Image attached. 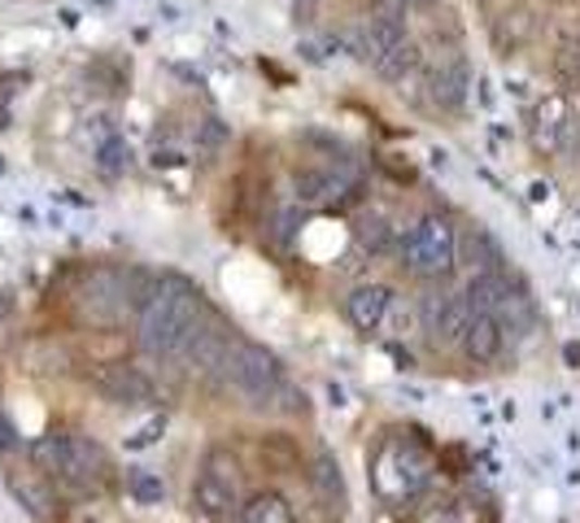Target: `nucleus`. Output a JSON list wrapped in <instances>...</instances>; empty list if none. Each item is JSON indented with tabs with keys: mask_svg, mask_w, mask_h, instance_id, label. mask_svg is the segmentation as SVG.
<instances>
[{
	"mask_svg": "<svg viewBox=\"0 0 580 523\" xmlns=\"http://www.w3.org/2000/svg\"><path fill=\"white\" fill-rule=\"evenodd\" d=\"M201 289L184 276H162L144 306H140V332H136V345L149 354V358H179L184 345L192 341V332L201 328Z\"/></svg>",
	"mask_w": 580,
	"mask_h": 523,
	"instance_id": "nucleus-1",
	"label": "nucleus"
},
{
	"mask_svg": "<svg viewBox=\"0 0 580 523\" xmlns=\"http://www.w3.org/2000/svg\"><path fill=\"white\" fill-rule=\"evenodd\" d=\"M31 458L45 475H58L62 484H75V488H92L105 480V449L79 432H49L31 445Z\"/></svg>",
	"mask_w": 580,
	"mask_h": 523,
	"instance_id": "nucleus-2",
	"label": "nucleus"
},
{
	"mask_svg": "<svg viewBox=\"0 0 580 523\" xmlns=\"http://www.w3.org/2000/svg\"><path fill=\"white\" fill-rule=\"evenodd\" d=\"M402 267L419 280H445L458 267V231L445 214H424L402 235Z\"/></svg>",
	"mask_w": 580,
	"mask_h": 523,
	"instance_id": "nucleus-3",
	"label": "nucleus"
},
{
	"mask_svg": "<svg viewBox=\"0 0 580 523\" xmlns=\"http://www.w3.org/2000/svg\"><path fill=\"white\" fill-rule=\"evenodd\" d=\"M223 375H227V384H231L249 406H270V401L279 397V388H283V367H279V358H275L266 345H257V341H236V336H231L227 358H223Z\"/></svg>",
	"mask_w": 580,
	"mask_h": 523,
	"instance_id": "nucleus-4",
	"label": "nucleus"
},
{
	"mask_svg": "<svg viewBox=\"0 0 580 523\" xmlns=\"http://www.w3.org/2000/svg\"><path fill=\"white\" fill-rule=\"evenodd\" d=\"M192 501L205 519L227 523L240 514V458L231 449H210L201 458L197 484H192Z\"/></svg>",
	"mask_w": 580,
	"mask_h": 523,
	"instance_id": "nucleus-5",
	"label": "nucleus"
},
{
	"mask_svg": "<svg viewBox=\"0 0 580 523\" xmlns=\"http://www.w3.org/2000/svg\"><path fill=\"white\" fill-rule=\"evenodd\" d=\"M419 315H424V328L437 345H458V336L471 319V306H467L463 293H428Z\"/></svg>",
	"mask_w": 580,
	"mask_h": 523,
	"instance_id": "nucleus-6",
	"label": "nucleus"
},
{
	"mask_svg": "<svg viewBox=\"0 0 580 523\" xmlns=\"http://www.w3.org/2000/svg\"><path fill=\"white\" fill-rule=\"evenodd\" d=\"M92 388L105 401H114V406H144V401H153L149 375L140 367H127V362H110V367L92 371Z\"/></svg>",
	"mask_w": 580,
	"mask_h": 523,
	"instance_id": "nucleus-7",
	"label": "nucleus"
},
{
	"mask_svg": "<svg viewBox=\"0 0 580 523\" xmlns=\"http://www.w3.org/2000/svg\"><path fill=\"white\" fill-rule=\"evenodd\" d=\"M467 92H471V71L458 53L441 58L432 71H428V101L445 114H458L467 105Z\"/></svg>",
	"mask_w": 580,
	"mask_h": 523,
	"instance_id": "nucleus-8",
	"label": "nucleus"
},
{
	"mask_svg": "<svg viewBox=\"0 0 580 523\" xmlns=\"http://www.w3.org/2000/svg\"><path fill=\"white\" fill-rule=\"evenodd\" d=\"M127 306H136L131 293H127V276L97 271L92 284H88V293H84V310L92 315V323H118L127 315Z\"/></svg>",
	"mask_w": 580,
	"mask_h": 523,
	"instance_id": "nucleus-9",
	"label": "nucleus"
},
{
	"mask_svg": "<svg viewBox=\"0 0 580 523\" xmlns=\"http://www.w3.org/2000/svg\"><path fill=\"white\" fill-rule=\"evenodd\" d=\"M389 306H393V289H389V284H358V289L345 297V319H350L358 332L371 336V332L384 323Z\"/></svg>",
	"mask_w": 580,
	"mask_h": 523,
	"instance_id": "nucleus-10",
	"label": "nucleus"
},
{
	"mask_svg": "<svg viewBox=\"0 0 580 523\" xmlns=\"http://www.w3.org/2000/svg\"><path fill=\"white\" fill-rule=\"evenodd\" d=\"M502 345H506V328L493 315H471L463 336H458V349L467 362H497Z\"/></svg>",
	"mask_w": 580,
	"mask_h": 523,
	"instance_id": "nucleus-11",
	"label": "nucleus"
},
{
	"mask_svg": "<svg viewBox=\"0 0 580 523\" xmlns=\"http://www.w3.org/2000/svg\"><path fill=\"white\" fill-rule=\"evenodd\" d=\"M406 40V27H402V18L398 14H371V18H363V27H358V53L367 58V62H380L393 44H402Z\"/></svg>",
	"mask_w": 580,
	"mask_h": 523,
	"instance_id": "nucleus-12",
	"label": "nucleus"
},
{
	"mask_svg": "<svg viewBox=\"0 0 580 523\" xmlns=\"http://www.w3.org/2000/svg\"><path fill=\"white\" fill-rule=\"evenodd\" d=\"M458 257L480 276V271H506V253L502 244L484 231V227H471L467 235H458Z\"/></svg>",
	"mask_w": 580,
	"mask_h": 523,
	"instance_id": "nucleus-13",
	"label": "nucleus"
},
{
	"mask_svg": "<svg viewBox=\"0 0 580 523\" xmlns=\"http://www.w3.org/2000/svg\"><path fill=\"white\" fill-rule=\"evenodd\" d=\"M567 114L571 105L563 97H550L537 105V118H532V144L545 149V153H558V140H563V127H567Z\"/></svg>",
	"mask_w": 580,
	"mask_h": 523,
	"instance_id": "nucleus-14",
	"label": "nucleus"
},
{
	"mask_svg": "<svg viewBox=\"0 0 580 523\" xmlns=\"http://www.w3.org/2000/svg\"><path fill=\"white\" fill-rule=\"evenodd\" d=\"M240 523H298V514H293V506H288V497L283 493H275V488H262V493H253L249 501H240V514H236Z\"/></svg>",
	"mask_w": 580,
	"mask_h": 523,
	"instance_id": "nucleus-15",
	"label": "nucleus"
},
{
	"mask_svg": "<svg viewBox=\"0 0 580 523\" xmlns=\"http://www.w3.org/2000/svg\"><path fill=\"white\" fill-rule=\"evenodd\" d=\"M293 188H298V196H302L306 205H324V201L341 196V192L350 188V179H341V175H332V170H315V166H306V170L293 175Z\"/></svg>",
	"mask_w": 580,
	"mask_h": 523,
	"instance_id": "nucleus-16",
	"label": "nucleus"
},
{
	"mask_svg": "<svg viewBox=\"0 0 580 523\" xmlns=\"http://www.w3.org/2000/svg\"><path fill=\"white\" fill-rule=\"evenodd\" d=\"M376 66V75L384 79V84H406V75H415L419 71V44L406 36L402 44H393L380 62H371Z\"/></svg>",
	"mask_w": 580,
	"mask_h": 523,
	"instance_id": "nucleus-17",
	"label": "nucleus"
},
{
	"mask_svg": "<svg viewBox=\"0 0 580 523\" xmlns=\"http://www.w3.org/2000/svg\"><path fill=\"white\" fill-rule=\"evenodd\" d=\"M311 480H315V488H319V497H324V501L345 506V480H341V462H337L332 454H319V458H315Z\"/></svg>",
	"mask_w": 580,
	"mask_h": 523,
	"instance_id": "nucleus-18",
	"label": "nucleus"
},
{
	"mask_svg": "<svg viewBox=\"0 0 580 523\" xmlns=\"http://www.w3.org/2000/svg\"><path fill=\"white\" fill-rule=\"evenodd\" d=\"M127 166H131V149H127V140H123V136L101 140V149H97V170H101L105 179H118Z\"/></svg>",
	"mask_w": 580,
	"mask_h": 523,
	"instance_id": "nucleus-19",
	"label": "nucleus"
},
{
	"mask_svg": "<svg viewBox=\"0 0 580 523\" xmlns=\"http://www.w3.org/2000/svg\"><path fill=\"white\" fill-rule=\"evenodd\" d=\"M358 244L367 248V253H389L393 248V227H389V218L384 214H367L363 222H358Z\"/></svg>",
	"mask_w": 580,
	"mask_h": 523,
	"instance_id": "nucleus-20",
	"label": "nucleus"
},
{
	"mask_svg": "<svg viewBox=\"0 0 580 523\" xmlns=\"http://www.w3.org/2000/svg\"><path fill=\"white\" fill-rule=\"evenodd\" d=\"M227 140H231V131L218 123V118H205L201 127H197V153L210 162V157H218L223 149H227Z\"/></svg>",
	"mask_w": 580,
	"mask_h": 523,
	"instance_id": "nucleus-21",
	"label": "nucleus"
},
{
	"mask_svg": "<svg viewBox=\"0 0 580 523\" xmlns=\"http://www.w3.org/2000/svg\"><path fill=\"white\" fill-rule=\"evenodd\" d=\"M127 488H131V497H136L140 506H157V501L166 497V484H162L153 471H131Z\"/></svg>",
	"mask_w": 580,
	"mask_h": 523,
	"instance_id": "nucleus-22",
	"label": "nucleus"
},
{
	"mask_svg": "<svg viewBox=\"0 0 580 523\" xmlns=\"http://www.w3.org/2000/svg\"><path fill=\"white\" fill-rule=\"evenodd\" d=\"M14 493L27 501V510H31V514H40V519L49 514V493H40L36 484H27V480H14Z\"/></svg>",
	"mask_w": 580,
	"mask_h": 523,
	"instance_id": "nucleus-23",
	"label": "nucleus"
},
{
	"mask_svg": "<svg viewBox=\"0 0 580 523\" xmlns=\"http://www.w3.org/2000/svg\"><path fill=\"white\" fill-rule=\"evenodd\" d=\"M293 231H298V209H283V214L275 218V240L288 244V240H293Z\"/></svg>",
	"mask_w": 580,
	"mask_h": 523,
	"instance_id": "nucleus-24",
	"label": "nucleus"
},
{
	"mask_svg": "<svg viewBox=\"0 0 580 523\" xmlns=\"http://www.w3.org/2000/svg\"><path fill=\"white\" fill-rule=\"evenodd\" d=\"M18 445V428L5 419V414H0V454H10Z\"/></svg>",
	"mask_w": 580,
	"mask_h": 523,
	"instance_id": "nucleus-25",
	"label": "nucleus"
},
{
	"mask_svg": "<svg viewBox=\"0 0 580 523\" xmlns=\"http://www.w3.org/2000/svg\"><path fill=\"white\" fill-rule=\"evenodd\" d=\"M162 428H166V423H162V419H153V423H149V428H144V432H140V436H131V449H144V445H153V441H157V432H162Z\"/></svg>",
	"mask_w": 580,
	"mask_h": 523,
	"instance_id": "nucleus-26",
	"label": "nucleus"
},
{
	"mask_svg": "<svg viewBox=\"0 0 580 523\" xmlns=\"http://www.w3.org/2000/svg\"><path fill=\"white\" fill-rule=\"evenodd\" d=\"M315 18V0H298V23H311Z\"/></svg>",
	"mask_w": 580,
	"mask_h": 523,
	"instance_id": "nucleus-27",
	"label": "nucleus"
},
{
	"mask_svg": "<svg viewBox=\"0 0 580 523\" xmlns=\"http://www.w3.org/2000/svg\"><path fill=\"white\" fill-rule=\"evenodd\" d=\"M10 127V101H0V131Z\"/></svg>",
	"mask_w": 580,
	"mask_h": 523,
	"instance_id": "nucleus-28",
	"label": "nucleus"
},
{
	"mask_svg": "<svg viewBox=\"0 0 580 523\" xmlns=\"http://www.w3.org/2000/svg\"><path fill=\"white\" fill-rule=\"evenodd\" d=\"M5 315H10V297H5V293H0V319H5Z\"/></svg>",
	"mask_w": 580,
	"mask_h": 523,
	"instance_id": "nucleus-29",
	"label": "nucleus"
},
{
	"mask_svg": "<svg viewBox=\"0 0 580 523\" xmlns=\"http://www.w3.org/2000/svg\"><path fill=\"white\" fill-rule=\"evenodd\" d=\"M576 58H580V44H576Z\"/></svg>",
	"mask_w": 580,
	"mask_h": 523,
	"instance_id": "nucleus-30",
	"label": "nucleus"
}]
</instances>
